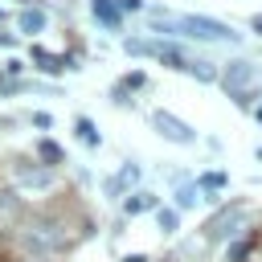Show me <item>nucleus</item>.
<instances>
[{
  "instance_id": "nucleus-1",
  "label": "nucleus",
  "mask_w": 262,
  "mask_h": 262,
  "mask_svg": "<svg viewBox=\"0 0 262 262\" xmlns=\"http://www.w3.org/2000/svg\"><path fill=\"white\" fill-rule=\"evenodd\" d=\"M156 29H176L180 37H192V41H237V33L213 16H172V20H160Z\"/></svg>"
},
{
  "instance_id": "nucleus-2",
  "label": "nucleus",
  "mask_w": 262,
  "mask_h": 262,
  "mask_svg": "<svg viewBox=\"0 0 262 262\" xmlns=\"http://www.w3.org/2000/svg\"><path fill=\"white\" fill-rule=\"evenodd\" d=\"M20 242H25L33 254H57V250L66 246V225H61L57 217H33V221H25Z\"/></svg>"
},
{
  "instance_id": "nucleus-3",
  "label": "nucleus",
  "mask_w": 262,
  "mask_h": 262,
  "mask_svg": "<svg viewBox=\"0 0 262 262\" xmlns=\"http://www.w3.org/2000/svg\"><path fill=\"white\" fill-rule=\"evenodd\" d=\"M217 78L225 82V90H229L237 102H246L250 86H258V70H254L250 61H229V66H225V74H217Z\"/></svg>"
},
{
  "instance_id": "nucleus-4",
  "label": "nucleus",
  "mask_w": 262,
  "mask_h": 262,
  "mask_svg": "<svg viewBox=\"0 0 262 262\" xmlns=\"http://www.w3.org/2000/svg\"><path fill=\"white\" fill-rule=\"evenodd\" d=\"M246 221H250V213L242 209V205H233V209H225V213H217L209 225H205V233L213 237V242H229V237H237L242 229H246Z\"/></svg>"
},
{
  "instance_id": "nucleus-5",
  "label": "nucleus",
  "mask_w": 262,
  "mask_h": 262,
  "mask_svg": "<svg viewBox=\"0 0 262 262\" xmlns=\"http://www.w3.org/2000/svg\"><path fill=\"white\" fill-rule=\"evenodd\" d=\"M151 127H156L168 143H192V139H196V131H192L184 119H176L172 111H156V115H151Z\"/></svg>"
},
{
  "instance_id": "nucleus-6",
  "label": "nucleus",
  "mask_w": 262,
  "mask_h": 262,
  "mask_svg": "<svg viewBox=\"0 0 262 262\" xmlns=\"http://www.w3.org/2000/svg\"><path fill=\"white\" fill-rule=\"evenodd\" d=\"M12 176H16L20 184H33V188H49V184H53V172H49V168H37V164H33V168H29V164H16Z\"/></svg>"
},
{
  "instance_id": "nucleus-7",
  "label": "nucleus",
  "mask_w": 262,
  "mask_h": 262,
  "mask_svg": "<svg viewBox=\"0 0 262 262\" xmlns=\"http://www.w3.org/2000/svg\"><path fill=\"white\" fill-rule=\"evenodd\" d=\"M90 12H94L106 29H119V25H123V12L115 8V0H90Z\"/></svg>"
},
{
  "instance_id": "nucleus-8",
  "label": "nucleus",
  "mask_w": 262,
  "mask_h": 262,
  "mask_svg": "<svg viewBox=\"0 0 262 262\" xmlns=\"http://www.w3.org/2000/svg\"><path fill=\"white\" fill-rule=\"evenodd\" d=\"M33 61H37L45 74H57V70H66V66H70L66 57H53V53H49V49H41V45H33Z\"/></svg>"
},
{
  "instance_id": "nucleus-9",
  "label": "nucleus",
  "mask_w": 262,
  "mask_h": 262,
  "mask_svg": "<svg viewBox=\"0 0 262 262\" xmlns=\"http://www.w3.org/2000/svg\"><path fill=\"white\" fill-rule=\"evenodd\" d=\"M16 25H20V33H41V29H45V12H41V8H25V12L16 16Z\"/></svg>"
},
{
  "instance_id": "nucleus-10",
  "label": "nucleus",
  "mask_w": 262,
  "mask_h": 262,
  "mask_svg": "<svg viewBox=\"0 0 262 262\" xmlns=\"http://www.w3.org/2000/svg\"><path fill=\"white\" fill-rule=\"evenodd\" d=\"M156 205V196L151 192H131L127 201H123V213H131V217H139V213H147Z\"/></svg>"
},
{
  "instance_id": "nucleus-11",
  "label": "nucleus",
  "mask_w": 262,
  "mask_h": 262,
  "mask_svg": "<svg viewBox=\"0 0 262 262\" xmlns=\"http://www.w3.org/2000/svg\"><path fill=\"white\" fill-rule=\"evenodd\" d=\"M196 201H201V188L196 184H180L176 188V209H192Z\"/></svg>"
},
{
  "instance_id": "nucleus-12",
  "label": "nucleus",
  "mask_w": 262,
  "mask_h": 262,
  "mask_svg": "<svg viewBox=\"0 0 262 262\" xmlns=\"http://www.w3.org/2000/svg\"><path fill=\"white\" fill-rule=\"evenodd\" d=\"M184 74H192L196 82H217V70L209 66V61H188V70Z\"/></svg>"
},
{
  "instance_id": "nucleus-13",
  "label": "nucleus",
  "mask_w": 262,
  "mask_h": 262,
  "mask_svg": "<svg viewBox=\"0 0 262 262\" xmlns=\"http://www.w3.org/2000/svg\"><path fill=\"white\" fill-rule=\"evenodd\" d=\"M78 139H82L86 147H98V143H102V135L94 131V123H90V119H78Z\"/></svg>"
},
{
  "instance_id": "nucleus-14",
  "label": "nucleus",
  "mask_w": 262,
  "mask_h": 262,
  "mask_svg": "<svg viewBox=\"0 0 262 262\" xmlns=\"http://www.w3.org/2000/svg\"><path fill=\"white\" fill-rule=\"evenodd\" d=\"M135 180H139V168H135V164H123V172H119V176H115L106 188H111V192H119L123 184H135Z\"/></svg>"
},
{
  "instance_id": "nucleus-15",
  "label": "nucleus",
  "mask_w": 262,
  "mask_h": 262,
  "mask_svg": "<svg viewBox=\"0 0 262 262\" xmlns=\"http://www.w3.org/2000/svg\"><path fill=\"white\" fill-rule=\"evenodd\" d=\"M37 156H41L45 164H57V160H61V147L49 143V139H41V143H37Z\"/></svg>"
},
{
  "instance_id": "nucleus-16",
  "label": "nucleus",
  "mask_w": 262,
  "mask_h": 262,
  "mask_svg": "<svg viewBox=\"0 0 262 262\" xmlns=\"http://www.w3.org/2000/svg\"><path fill=\"white\" fill-rule=\"evenodd\" d=\"M160 229H164V233H176V229H180V213H176V209H160Z\"/></svg>"
},
{
  "instance_id": "nucleus-17",
  "label": "nucleus",
  "mask_w": 262,
  "mask_h": 262,
  "mask_svg": "<svg viewBox=\"0 0 262 262\" xmlns=\"http://www.w3.org/2000/svg\"><path fill=\"white\" fill-rule=\"evenodd\" d=\"M196 188H209V192H217V188H225V176H221V172H205Z\"/></svg>"
},
{
  "instance_id": "nucleus-18",
  "label": "nucleus",
  "mask_w": 262,
  "mask_h": 262,
  "mask_svg": "<svg viewBox=\"0 0 262 262\" xmlns=\"http://www.w3.org/2000/svg\"><path fill=\"white\" fill-rule=\"evenodd\" d=\"M115 8H119V12H139L143 0H115Z\"/></svg>"
},
{
  "instance_id": "nucleus-19",
  "label": "nucleus",
  "mask_w": 262,
  "mask_h": 262,
  "mask_svg": "<svg viewBox=\"0 0 262 262\" xmlns=\"http://www.w3.org/2000/svg\"><path fill=\"white\" fill-rule=\"evenodd\" d=\"M33 123H37V127H49L53 119H49V111H37V115H33Z\"/></svg>"
},
{
  "instance_id": "nucleus-20",
  "label": "nucleus",
  "mask_w": 262,
  "mask_h": 262,
  "mask_svg": "<svg viewBox=\"0 0 262 262\" xmlns=\"http://www.w3.org/2000/svg\"><path fill=\"white\" fill-rule=\"evenodd\" d=\"M123 262H147V258H143V254H127Z\"/></svg>"
},
{
  "instance_id": "nucleus-21",
  "label": "nucleus",
  "mask_w": 262,
  "mask_h": 262,
  "mask_svg": "<svg viewBox=\"0 0 262 262\" xmlns=\"http://www.w3.org/2000/svg\"><path fill=\"white\" fill-rule=\"evenodd\" d=\"M0 45H12V33H4V29H0Z\"/></svg>"
},
{
  "instance_id": "nucleus-22",
  "label": "nucleus",
  "mask_w": 262,
  "mask_h": 262,
  "mask_svg": "<svg viewBox=\"0 0 262 262\" xmlns=\"http://www.w3.org/2000/svg\"><path fill=\"white\" fill-rule=\"evenodd\" d=\"M250 25H254V33H262V16H254V20H250Z\"/></svg>"
}]
</instances>
